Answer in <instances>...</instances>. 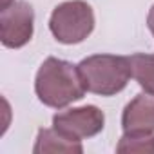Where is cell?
<instances>
[{
  "label": "cell",
  "instance_id": "10",
  "mask_svg": "<svg viewBox=\"0 0 154 154\" xmlns=\"http://www.w3.org/2000/svg\"><path fill=\"white\" fill-rule=\"evenodd\" d=\"M147 26H149V29L154 36V4H152V8L149 9V15H147Z\"/></svg>",
  "mask_w": 154,
  "mask_h": 154
},
{
  "label": "cell",
  "instance_id": "3",
  "mask_svg": "<svg viewBox=\"0 0 154 154\" xmlns=\"http://www.w3.org/2000/svg\"><path fill=\"white\" fill-rule=\"evenodd\" d=\"M49 29L60 44H80L94 29V11L84 0L62 2L51 13Z\"/></svg>",
  "mask_w": 154,
  "mask_h": 154
},
{
  "label": "cell",
  "instance_id": "8",
  "mask_svg": "<svg viewBox=\"0 0 154 154\" xmlns=\"http://www.w3.org/2000/svg\"><path fill=\"white\" fill-rule=\"evenodd\" d=\"M132 78L138 82V85L149 93L154 94V54L150 53H136L129 56Z\"/></svg>",
  "mask_w": 154,
  "mask_h": 154
},
{
  "label": "cell",
  "instance_id": "2",
  "mask_svg": "<svg viewBox=\"0 0 154 154\" xmlns=\"http://www.w3.org/2000/svg\"><path fill=\"white\" fill-rule=\"evenodd\" d=\"M84 85L89 93L100 96H114L122 93L131 76V60L116 54H93L78 63Z\"/></svg>",
  "mask_w": 154,
  "mask_h": 154
},
{
  "label": "cell",
  "instance_id": "6",
  "mask_svg": "<svg viewBox=\"0 0 154 154\" xmlns=\"http://www.w3.org/2000/svg\"><path fill=\"white\" fill-rule=\"evenodd\" d=\"M123 132H154V94L134 96L122 114Z\"/></svg>",
  "mask_w": 154,
  "mask_h": 154
},
{
  "label": "cell",
  "instance_id": "4",
  "mask_svg": "<svg viewBox=\"0 0 154 154\" xmlns=\"http://www.w3.org/2000/svg\"><path fill=\"white\" fill-rule=\"evenodd\" d=\"M53 127L71 140L93 138L105 127V114L96 105H84L62 111L53 116Z\"/></svg>",
  "mask_w": 154,
  "mask_h": 154
},
{
  "label": "cell",
  "instance_id": "1",
  "mask_svg": "<svg viewBox=\"0 0 154 154\" xmlns=\"http://www.w3.org/2000/svg\"><path fill=\"white\" fill-rule=\"evenodd\" d=\"M85 91L78 65L54 56L44 60L35 78V93L38 100L53 109H63L72 102L82 100Z\"/></svg>",
  "mask_w": 154,
  "mask_h": 154
},
{
  "label": "cell",
  "instance_id": "5",
  "mask_svg": "<svg viewBox=\"0 0 154 154\" xmlns=\"http://www.w3.org/2000/svg\"><path fill=\"white\" fill-rule=\"evenodd\" d=\"M35 31V11L26 0H18L0 9V40L9 49L24 47Z\"/></svg>",
  "mask_w": 154,
  "mask_h": 154
},
{
  "label": "cell",
  "instance_id": "9",
  "mask_svg": "<svg viewBox=\"0 0 154 154\" xmlns=\"http://www.w3.org/2000/svg\"><path fill=\"white\" fill-rule=\"evenodd\" d=\"M116 152H154V132H125Z\"/></svg>",
  "mask_w": 154,
  "mask_h": 154
},
{
  "label": "cell",
  "instance_id": "7",
  "mask_svg": "<svg viewBox=\"0 0 154 154\" xmlns=\"http://www.w3.org/2000/svg\"><path fill=\"white\" fill-rule=\"evenodd\" d=\"M35 154L42 152H69V154H80L84 152V147L80 141L71 140L60 131L53 129H40L36 136V143L33 147Z\"/></svg>",
  "mask_w": 154,
  "mask_h": 154
}]
</instances>
